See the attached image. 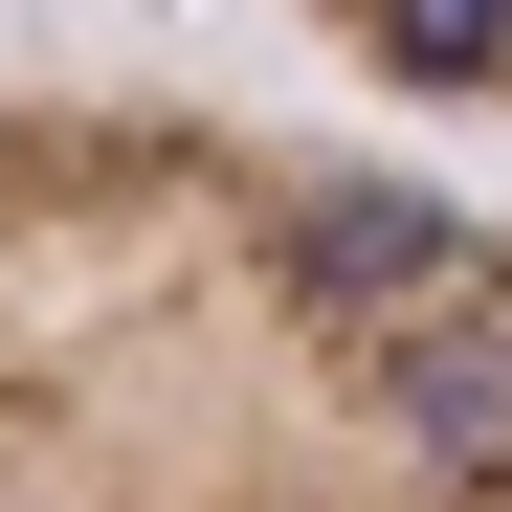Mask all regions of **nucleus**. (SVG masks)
Masks as SVG:
<instances>
[{"mask_svg":"<svg viewBox=\"0 0 512 512\" xmlns=\"http://www.w3.org/2000/svg\"><path fill=\"white\" fill-rule=\"evenodd\" d=\"M0 512H512V201L201 90H0Z\"/></svg>","mask_w":512,"mask_h":512,"instance_id":"nucleus-1","label":"nucleus"},{"mask_svg":"<svg viewBox=\"0 0 512 512\" xmlns=\"http://www.w3.org/2000/svg\"><path fill=\"white\" fill-rule=\"evenodd\" d=\"M290 23L401 112H512V0H290Z\"/></svg>","mask_w":512,"mask_h":512,"instance_id":"nucleus-2","label":"nucleus"}]
</instances>
